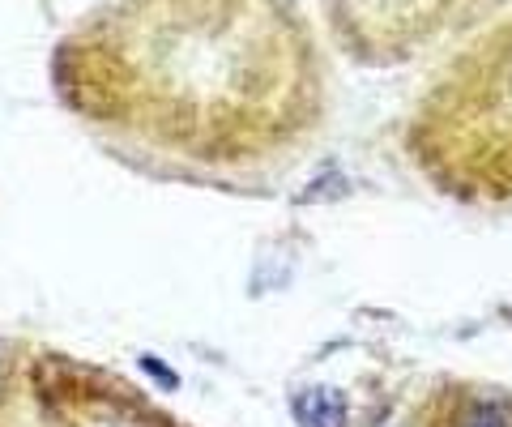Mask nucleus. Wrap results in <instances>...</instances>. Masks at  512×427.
<instances>
[{
	"mask_svg": "<svg viewBox=\"0 0 512 427\" xmlns=\"http://www.w3.org/2000/svg\"><path fill=\"white\" fill-rule=\"evenodd\" d=\"M466 120L512 129V35L495 43V56L470 77L466 86Z\"/></svg>",
	"mask_w": 512,
	"mask_h": 427,
	"instance_id": "nucleus-1",
	"label": "nucleus"
},
{
	"mask_svg": "<svg viewBox=\"0 0 512 427\" xmlns=\"http://www.w3.org/2000/svg\"><path fill=\"white\" fill-rule=\"evenodd\" d=\"M299 423L303 427H342L346 423V410L342 398L329 389H312L299 398Z\"/></svg>",
	"mask_w": 512,
	"mask_h": 427,
	"instance_id": "nucleus-2",
	"label": "nucleus"
},
{
	"mask_svg": "<svg viewBox=\"0 0 512 427\" xmlns=\"http://www.w3.org/2000/svg\"><path fill=\"white\" fill-rule=\"evenodd\" d=\"M470 427H508V423H504V415H500L495 406H478L474 419H470Z\"/></svg>",
	"mask_w": 512,
	"mask_h": 427,
	"instance_id": "nucleus-3",
	"label": "nucleus"
}]
</instances>
